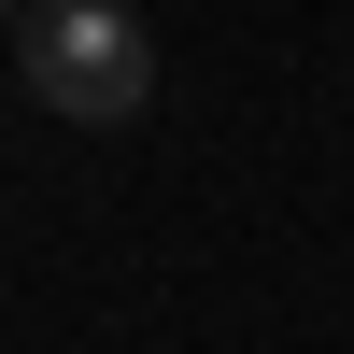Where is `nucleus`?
Wrapping results in <instances>:
<instances>
[{"mask_svg":"<svg viewBox=\"0 0 354 354\" xmlns=\"http://www.w3.org/2000/svg\"><path fill=\"white\" fill-rule=\"evenodd\" d=\"M15 57H28V100L71 113V128H128L156 100V28L113 15V0H28Z\"/></svg>","mask_w":354,"mask_h":354,"instance_id":"nucleus-1","label":"nucleus"},{"mask_svg":"<svg viewBox=\"0 0 354 354\" xmlns=\"http://www.w3.org/2000/svg\"><path fill=\"white\" fill-rule=\"evenodd\" d=\"M0 28H28V0H0Z\"/></svg>","mask_w":354,"mask_h":354,"instance_id":"nucleus-2","label":"nucleus"},{"mask_svg":"<svg viewBox=\"0 0 354 354\" xmlns=\"http://www.w3.org/2000/svg\"><path fill=\"white\" fill-rule=\"evenodd\" d=\"M113 15H142V0H113Z\"/></svg>","mask_w":354,"mask_h":354,"instance_id":"nucleus-3","label":"nucleus"}]
</instances>
